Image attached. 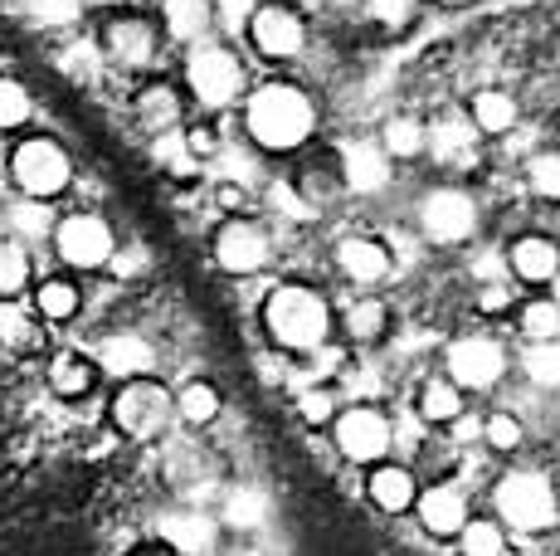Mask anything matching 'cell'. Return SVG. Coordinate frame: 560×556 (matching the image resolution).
I'll list each match as a JSON object with an SVG mask.
<instances>
[{"instance_id": "1", "label": "cell", "mask_w": 560, "mask_h": 556, "mask_svg": "<svg viewBox=\"0 0 560 556\" xmlns=\"http://www.w3.org/2000/svg\"><path fill=\"white\" fill-rule=\"evenodd\" d=\"M327 303L312 288H278L268 298V333L283 351H322L327 341Z\"/></svg>"}, {"instance_id": "2", "label": "cell", "mask_w": 560, "mask_h": 556, "mask_svg": "<svg viewBox=\"0 0 560 556\" xmlns=\"http://www.w3.org/2000/svg\"><path fill=\"white\" fill-rule=\"evenodd\" d=\"M312 123H317V113H312L307 93L288 89V83H268L249 103V132L264 147H298L312 132Z\"/></svg>"}, {"instance_id": "3", "label": "cell", "mask_w": 560, "mask_h": 556, "mask_svg": "<svg viewBox=\"0 0 560 556\" xmlns=\"http://www.w3.org/2000/svg\"><path fill=\"white\" fill-rule=\"evenodd\" d=\"M171 415H176V395L152 377L127 381V386L113 395V425L127 440H156Z\"/></svg>"}, {"instance_id": "4", "label": "cell", "mask_w": 560, "mask_h": 556, "mask_svg": "<svg viewBox=\"0 0 560 556\" xmlns=\"http://www.w3.org/2000/svg\"><path fill=\"white\" fill-rule=\"evenodd\" d=\"M10 176H15V186L25 190L30 200H49L73 181V162L59 142L30 137V142H20L15 152H10Z\"/></svg>"}, {"instance_id": "5", "label": "cell", "mask_w": 560, "mask_h": 556, "mask_svg": "<svg viewBox=\"0 0 560 556\" xmlns=\"http://www.w3.org/2000/svg\"><path fill=\"white\" fill-rule=\"evenodd\" d=\"M498 512L516 532H546L556 522V488L541 474H508L498 488Z\"/></svg>"}, {"instance_id": "6", "label": "cell", "mask_w": 560, "mask_h": 556, "mask_svg": "<svg viewBox=\"0 0 560 556\" xmlns=\"http://www.w3.org/2000/svg\"><path fill=\"white\" fill-rule=\"evenodd\" d=\"M54 244H59V259L73 264V269H103L117 254L113 230H107V220H98V216H69L54 230Z\"/></svg>"}, {"instance_id": "7", "label": "cell", "mask_w": 560, "mask_h": 556, "mask_svg": "<svg viewBox=\"0 0 560 556\" xmlns=\"http://www.w3.org/2000/svg\"><path fill=\"white\" fill-rule=\"evenodd\" d=\"M390 440H395V430L375 405H351V410L337 420L341 454L357 459V464H381V459L390 454Z\"/></svg>"}, {"instance_id": "8", "label": "cell", "mask_w": 560, "mask_h": 556, "mask_svg": "<svg viewBox=\"0 0 560 556\" xmlns=\"http://www.w3.org/2000/svg\"><path fill=\"white\" fill-rule=\"evenodd\" d=\"M502 371H508V357H502L498 341L463 337V341L448 347V381H454L458 391H488V386H498Z\"/></svg>"}, {"instance_id": "9", "label": "cell", "mask_w": 560, "mask_h": 556, "mask_svg": "<svg viewBox=\"0 0 560 556\" xmlns=\"http://www.w3.org/2000/svg\"><path fill=\"white\" fill-rule=\"evenodd\" d=\"M190 89H196L210 108L234 103V99H240V89H244L240 59H234L230 49H200V55L190 59Z\"/></svg>"}, {"instance_id": "10", "label": "cell", "mask_w": 560, "mask_h": 556, "mask_svg": "<svg viewBox=\"0 0 560 556\" xmlns=\"http://www.w3.org/2000/svg\"><path fill=\"white\" fill-rule=\"evenodd\" d=\"M214 264L224 274H254L268 264V234L254 224H224L214 240Z\"/></svg>"}, {"instance_id": "11", "label": "cell", "mask_w": 560, "mask_h": 556, "mask_svg": "<svg viewBox=\"0 0 560 556\" xmlns=\"http://www.w3.org/2000/svg\"><path fill=\"white\" fill-rule=\"evenodd\" d=\"M472 200L463 196V190H434V196L424 200V234L439 244H454L463 234L472 230Z\"/></svg>"}, {"instance_id": "12", "label": "cell", "mask_w": 560, "mask_h": 556, "mask_svg": "<svg viewBox=\"0 0 560 556\" xmlns=\"http://www.w3.org/2000/svg\"><path fill=\"white\" fill-rule=\"evenodd\" d=\"M98 371L137 381V377H147V371H156V347L142 333H117L98 347Z\"/></svg>"}, {"instance_id": "13", "label": "cell", "mask_w": 560, "mask_h": 556, "mask_svg": "<svg viewBox=\"0 0 560 556\" xmlns=\"http://www.w3.org/2000/svg\"><path fill=\"white\" fill-rule=\"evenodd\" d=\"M419 522L434 537H454V532H463V522H468V502H463L454 484H439L429 494H419Z\"/></svg>"}, {"instance_id": "14", "label": "cell", "mask_w": 560, "mask_h": 556, "mask_svg": "<svg viewBox=\"0 0 560 556\" xmlns=\"http://www.w3.org/2000/svg\"><path fill=\"white\" fill-rule=\"evenodd\" d=\"M254 39L268 55H298L303 49V20L288 10H254Z\"/></svg>"}, {"instance_id": "15", "label": "cell", "mask_w": 560, "mask_h": 556, "mask_svg": "<svg viewBox=\"0 0 560 556\" xmlns=\"http://www.w3.org/2000/svg\"><path fill=\"white\" fill-rule=\"evenodd\" d=\"M365 494L381 512H405L415 508V478L400 464H375L371 478H365Z\"/></svg>"}, {"instance_id": "16", "label": "cell", "mask_w": 560, "mask_h": 556, "mask_svg": "<svg viewBox=\"0 0 560 556\" xmlns=\"http://www.w3.org/2000/svg\"><path fill=\"white\" fill-rule=\"evenodd\" d=\"M93 381H98V361L79 357V351H59V357L49 361V391L59 395V401H79V395H89Z\"/></svg>"}, {"instance_id": "17", "label": "cell", "mask_w": 560, "mask_h": 556, "mask_svg": "<svg viewBox=\"0 0 560 556\" xmlns=\"http://www.w3.org/2000/svg\"><path fill=\"white\" fill-rule=\"evenodd\" d=\"M337 264L347 269V278H357V283H375V278L390 274V250H385L381 240H347L337 250Z\"/></svg>"}, {"instance_id": "18", "label": "cell", "mask_w": 560, "mask_h": 556, "mask_svg": "<svg viewBox=\"0 0 560 556\" xmlns=\"http://www.w3.org/2000/svg\"><path fill=\"white\" fill-rule=\"evenodd\" d=\"M107 55L117 63H147L152 59V30H147V20H113L107 25Z\"/></svg>"}, {"instance_id": "19", "label": "cell", "mask_w": 560, "mask_h": 556, "mask_svg": "<svg viewBox=\"0 0 560 556\" xmlns=\"http://www.w3.org/2000/svg\"><path fill=\"white\" fill-rule=\"evenodd\" d=\"M512 269L526 278V283H546V278H556L560 274V254H556V244L551 240H516L512 244Z\"/></svg>"}, {"instance_id": "20", "label": "cell", "mask_w": 560, "mask_h": 556, "mask_svg": "<svg viewBox=\"0 0 560 556\" xmlns=\"http://www.w3.org/2000/svg\"><path fill=\"white\" fill-rule=\"evenodd\" d=\"M161 532H166L171 547L186 552V556H205V552H214V528L200 518V512H176V518L161 522Z\"/></svg>"}, {"instance_id": "21", "label": "cell", "mask_w": 560, "mask_h": 556, "mask_svg": "<svg viewBox=\"0 0 560 556\" xmlns=\"http://www.w3.org/2000/svg\"><path fill=\"white\" fill-rule=\"evenodd\" d=\"M341 162H347V181H351V190H381L385 181H390V166H385V157L375 152L371 142H351Z\"/></svg>"}, {"instance_id": "22", "label": "cell", "mask_w": 560, "mask_h": 556, "mask_svg": "<svg viewBox=\"0 0 560 556\" xmlns=\"http://www.w3.org/2000/svg\"><path fill=\"white\" fill-rule=\"evenodd\" d=\"M35 308H39V317H49V323H69V317L79 313V288H73L69 278H45L35 293Z\"/></svg>"}, {"instance_id": "23", "label": "cell", "mask_w": 560, "mask_h": 556, "mask_svg": "<svg viewBox=\"0 0 560 556\" xmlns=\"http://www.w3.org/2000/svg\"><path fill=\"white\" fill-rule=\"evenodd\" d=\"M458 552L463 556H508V537H502L498 522L488 518H468L458 532Z\"/></svg>"}, {"instance_id": "24", "label": "cell", "mask_w": 560, "mask_h": 556, "mask_svg": "<svg viewBox=\"0 0 560 556\" xmlns=\"http://www.w3.org/2000/svg\"><path fill=\"white\" fill-rule=\"evenodd\" d=\"M176 410L186 425H210L214 415H220V391H214L210 381H190V386H180V395H176Z\"/></svg>"}, {"instance_id": "25", "label": "cell", "mask_w": 560, "mask_h": 556, "mask_svg": "<svg viewBox=\"0 0 560 556\" xmlns=\"http://www.w3.org/2000/svg\"><path fill=\"white\" fill-rule=\"evenodd\" d=\"M458 410H463V395L454 381H429V386L419 391V415H424V420L444 425V420H458Z\"/></svg>"}, {"instance_id": "26", "label": "cell", "mask_w": 560, "mask_h": 556, "mask_svg": "<svg viewBox=\"0 0 560 556\" xmlns=\"http://www.w3.org/2000/svg\"><path fill=\"white\" fill-rule=\"evenodd\" d=\"M210 25V5L205 0H166V30L176 39H200Z\"/></svg>"}, {"instance_id": "27", "label": "cell", "mask_w": 560, "mask_h": 556, "mask_svg": "<svg viewBox=\"0 0 560 556\" xmlns=\"http://www.w3.org/2000/svg\"><path fill=\"white\" fill-rule=\"evenodd\" d=\"M30 283V254L20 244H0V303H15Z\"/></svg>"}, {"instance_id": "28", "label": "cell", "mask_w": 560, "mask_h": 556, "mask_svg": "<svg viewBox=\"0 0 560 556\" xmlns=\"http://www.w3.org/2000/svg\"><path fill=\"white\" fill-rule=\"evenodd\" d=\"M472 117H478L482 132H508V127L516 123V103L508 99V93L488 89V93H478V99H472Z\"/></svg>"}, {"instance_id": "29", "label": "cell", "mask_w": 560, "mask_h": 556, "mask_svg": "<svg viewBox=\"0 0 560 556\" xmlns=\"http://www.w3.org/2000/svg\"><path fill=\"white\" fill-rule=\"evenodd\" d=\"M30 113H35V103H30L25 83L0 79V132H10V127H25Z\"/></svg>"}, {"instance_id": "30", "label": "cell", "mask_w": 560, "mask_h": 556, "mask_svg": "<svg viewBox=\"0 0 560 556\" xmlns=\"http://www.w3.org/2000/svg\"><path fill=\"white\" fill-rule=\"evenodd\" d=\"M526 377L546 391L560 386V341H536V347L526 351Z\"/></svg>"}, {"instance_id": "31", "label": "cell", "mask_w": 560, "mask_h": 556, "mask_svg": "<svg viewBox=\"0 0 560 556\" xmlns=\"http://www.w3.org/2000/svg\"><path fill=\"white\" fill-rule=\"evenodd\" d=\"M424 142L434 147L439 162H454V157L468 152V127H463L458 117H444V123H439L434 132H424Z\"/></svg>"}, {"instance_id": "32", "label": "cell", "mask_w": 560, "mask_h": 556, "mask_svg": "<svg viewBox=\"0 0 560 556\" xmlns=\"http://www.w3.org/2000/svg\"><path fill=\"white\" fill-rule=\"evenodd\" d=\"M347 333L357 337V341L381 337V333H385V308L375 303V298H365V303H357V308L347 313Z\"/></svg>"}, {"instance_id": "33", "label": "cell", "mask_w": 560, "mask_h": 556, "mask_svg": "<svg viewBox=\"0 0 560 556\" xmlns=\"http://www.w3.org/2000/svg\"><path fill=\"white\" fill-rule=\"evenodd\" d=\"M385 147H390L395 157H415L419 147H424V127L409 123V117H395V123L385 127Z\"/></svg>"}, {"instance_id": "34", "label": "cell", "mask_w": 560, "mask_h": 556, "mask_svg": "<svg viewBox=\"0 0 560 556\" xmlns=\"http://www.w3.org/2000/svg\"><path fill=\"white\" fill-rule=\"evenodd\" d=\"M522 327H526V337H536V341H556V333H560L556 303H532L522 313Z\"/></svg>"}, {"instance_id": "35", "label": "cell", "mask_w": 560, "mask_h": 556, "mask_svg": "<svg viewBox=\"0 0 560 556\" xmlns=\"http://www.w3.org/2000/svg\"><path fill=\"white\" fill-rule=\"evenodd\" d=\"M137 108H142V117L147 123H171V117H176V93L171 89H147L142 99H137Z\"/></svg>"}, {"instance_id": "36", "label": "cell", "mask_w": 560, "mask_h": 556, "mask_svg": "<svg viewBox=\"0 0 560 556\" xmlns=\"http://www.w3.org/2000/svg\"><path fill=\"white\" fill-rule=\"evenodd\" d=\"M482 435H488V444H492V449H502V454L522 444V425H516L512 415H488V425H482Z\"/></svg>"}, {"instance_id": "37", "label": "cell", "mask_w": 560, "mask_h": 556, "mask_svg": "<svg viewBox=\"0 0 560 556\" xmlns=\"http://www.w3.org/2000/svg\"><path fill=\"white\" fill-rule=\"evenodd\" d=\"M526 176H532V190H541V196H560V157H536Z\"/></svg>"}, {"instance_id": "38", "label": "cell", "mask_w": 560, "mask_h": 556, "mask_svg": "<svg viewBox=\"0 0 560 556\" xmlns=\"http://www.w3.org/2000/svg\"><path fill=\"white\" fill-rule=\"evenodd\" d=\"M298 410H303L307 425H327L331 410H337V391H307L303 401H298Z\"/></svg>"}, {"instance_id": "39", "label": "cell", "mask_w": 560, "mask_h": 556, "mask_svg": "<svg viewBox=\"0 0 560 556\" xmlns=\"http://www.w3.org/2000/svg\"><path fill=\"white\" fill-rule=\"evenodd\" d=\"M10 220H15L20 234H49V210L39 206V200H25V206L10 210Z\"/></svg>"}, {"instance_id": "40", "label": "cell", "mask_w": 560, "mask_h": 556, "mask_svg": "<svg viewBox=\"0 0 560 556\" xmlns=\"http://www.w3.org/2000/svg\"><path fill=\"white\" fill-rule=\"evenodd\" d=\"M35 20L39 25H69V20H79V0H35Z\"/></svg>"}, {"instance_id": "41", "label": "cell", "mask_w": 560, "mask_h": 556, "mask_svg": "<svg viewBox=\"0 0 560 556\" xmlns=\"http://www.w3.org/2000/svg\"><path fill=\"white\" fill-rule=\"evenodd\" d=\"M268 196H273V206L283 210L288 220H307V206H303V196H293V186H288V181H278V186L268 190Z\"/></svg>"}, {"instance_id": "42", "label": "cell", "mask_w": 560, "mask_h": 556, "mask_svg": "<svg viewBox=\"0 0 560 556\" xmlns=\"http://www.w3.org/2000/svg\"><path fill=\"white\" fill-rule=\"evenodd\" d=\"M249 15H254V0H220V20L230 30H240Z\"/></svg>"}, {"instance_id": "43", "label": "cell", "mask_w": 560, "mask_h": 556, "mask_svg": "<svg viewBox=\"0 0 560 556\" xmlns=\"http://www.w3.org/2000/svg\"><path fill=\"white\" fill-rule=\"evenodd\" d=\"M409 10V0H371V20H385V25H400Z\"/></svg>"}, {"instance_id": "44", "label": "cell", "mask_w": 560, "mask_h": 556, "mask_svg": "<svg viewBox=\"0 0 560 556\" xmlns=\"http://www.w3.org/2000/svg\"><path fill=\"white\" fill-rule=\"evenodd\" d=\"M230 518H240V522H254V518H264V502L249 498V494H240L230 502Z\"/></svg>"}, {"instance_id": "45", "label": "cell", "mask_w": 560, "mask_h": 556, "mask_svg": "<svg viewBox=\"0 0 560 556\" xmlns=\"http://www.w3.org/2000/svg\"><path fill=\"white\" fill-rule=\"evenodd\" d=\"M186 147H190L196 157H210V152H214V132H210V127H196V132L186 137Z\"/></svg>"}, {"instance_id": "46", "label": "cell", "mask_w": 560, "mask_h": 556, "mask_svg": "<svg viewBox=\"0 0 560 556\" xmlns=\"http://www.w3.org/2000/svg\"><path fill=\"white\" fill-rule=\"evenodd\" d=\"M482 308H488V313H498V308H508V293H502V288H482V298H478Z\"/></svg>"}, {"instance_id": "47", "label": "cell", "mask_w": 560, "mask_h": 556, "mask_svg": "<svg viewBox=\"0 0 560 556\" xmlns=\"http://www.w3.org/2000/svg\"><path fill=\"white\" fill-rule=\"evenodd\" d=\"M478 274L482 278H498V259H478Z\"/></svg>"}, {"instance_id": "48", "label": "cell", "mask_w": 560, "mask_h": 556, "mask_svg": "<svg viewBox=\"0 0 560 556\" xmlns=\"http://www.w3.org/2000/svg\"><path fill=\"white\" fill-rule=\"evenodd\" d=\"M551 488H556V508H560V474H556V484H551Z\"/></svg>"}, {"instance_id": "49", "label": "cell", "mask_w": 560, "mask_h": 556, "mask_svg": "<svg viewBox=\"0 0 560 556\" xmlns=\"http://www.w3.org/2000/svg\"><path fill=\"white\" fill-rule=\"evenodd\" d=\"M556 313H560V278H556Z\"/></svg>"}, {"instance_id": "50", "label": "cell", "mask_w": 560, "mask_h": 556, "mask_svg": "<svg viewBox=\"0 0 560 556\" xmlns=\"http://www.w3.org/2000/svg\"><path fill=\"white\" fill-rule=\"evenodd\" d=\"M234 556H258V552H234Z\"/></svg>"}, {"instance_id": "51", "label": "cell", "mask_w": 560, "mask_h": 556, "mask_svg": "<svg viewBox=\"0 0 560 556\" xmlns=\"http://www.w3.org/2000/svg\"><path fill=\"white\" fill-rule=\"evenodd\" d=\"M444 5H463V0H444Z\"/></svg>"}]
</instances>
